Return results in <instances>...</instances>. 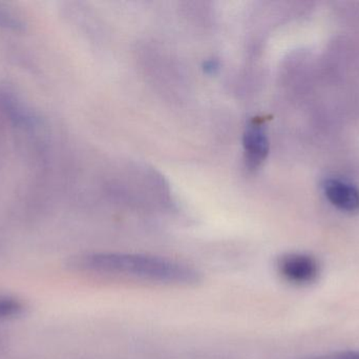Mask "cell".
<instances>
[{"mask_svg":"<svg viewBox=\"0 0 359 359\" xmlns=\"http://www.w3.org/2000/svg\"><path fill=\"white\" fill-rule=\"evenodd\" d=\"M71 266L90 275L162 286H194L201 280L200 272L187 263L138 253H88L76 257Z\"/></svg>","mask_w":359,"mask_h":359,"instance_id":"1","label":"cell"},{"mask_svg":"<svg viewBox=\"0 0 359 359\" xmlns=\"http://www.w3.org/2000/svg\"><path fill=\"white\" fill-rule=\"evenodd\" d=\"M276 270L286 282L297 286H306L318 280L320 263L311 255L288 253L278 259Z\"/></svg>","mask_w":359,"mask_h":359,"instance_id":"2","label":"cell"},{"mask_svg":"<svg viewBox=\"0 0 359 359\" xmlns=\"http://www.w3.org/2000/svg\"><path fill=\"white\" fill-rule=\"evenodd\" d=\"M245 160L249 169H257L269 153V139L265 126L257 120L249 122L243 135Z\"/></svg>","mask_w":359,"mask_h":359,"instance_id":"3","label":"cell"},{"mask_svg":"<svg viewBox=\"0 0 359 359\" xmlns=\"http://www.w3.org/2000/svg\"><path fill=\"white\" fill-rule=\"evenodd\" d=\"M325 196L331 204L343 212L359 211V190L353 183L341 178H328L323 185Z\"/></svg>","mask_w":359,"mask_h":359,"instance_id":"4","label":"cell"},{"mask_svg":"<svg viewBox=\"0 0 359 359\" xmlns=\"http://www.w3.org/2000/svg\"><path fill=\"white\" fill-rule=\"evenodd\" d=\"M22 305L11 297H0V320L15 318L22 312Z\"/></svg>","mask_w":359,"mask_h":359,"instance_id":"5","label":"cell"},{"mask_svg":"<svg viewBox=\"0 0 359 359\" xmlns=\"http://www.w3.org/2000/svg\"><path fill=\"white\" fill-rule=\"evenodd\" d=\"M0 25L14 27V29L20 27V22H19L18 19L10 11L6 10V8H1V4H0Z\"/></svg>","mask_w":359,"mask_h":359,"instance_id":"6","label":"cell"},{"mask_svg":"<svg viewBox=\"0 0 359 359\" xmlns=\"http://www.w3.org/2000/svg\"><path fill=\"white\" fill-rule=\"evenodd\" d=\"M306 359H359V351L339 352V353L328 354V355L316 356Z\"/></svg>","mask_w":359,"mask_h":359,"instance_id":"7","label":"cell"}]
</instances>
